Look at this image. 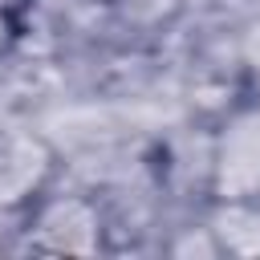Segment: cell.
<instances>
[{"label": "cell", "instance_id": "2", "mask_svg": "<svg viewBox=\"0 0 260 260\" xmlns=\"http://www.w3.org/2000/svg\"><path fill=\"white\" fill-rule=\"evenodd\" d=\"M41 236L53 248H89L93 244V215L85 203L69 199V203H53L41 215Z\"/></svg>", "mask_w": 260, "mask_h": 260}, {"label": "cell", "instance_id": "4", "mask_svg": "<svg viewBox=\"0 0 260 260\" xmlns=\"http://www.w3.org/2000/svg\"><path fill=\"white\" fill-rule=\"evenodd\" d=\"M244 57H248V65H252V73H256V81H260V24L248 32V41H244Z\"/></svg>", "mask_w": 260, "mask_h": 260}, {"label": "cell", "instance_id": "5", "mask_svg": "<svg viewBox=\"0 0 260 260\" xmlns=\"http://www.w3.org/2000/svg\"><path fill=\"white\" fill-rule=\"evenodd\" d=\"M219 244H211V240H195V236H187L183 244H179V252H215Z\"/></svg>", "mask_w": 260, "mask_h": 260}, {"label": "cell", "instance_id": "1", "mask_svg": "<svg viewBox=\"0 0 260 260\" xmlns=\"http://www.w3.org/2000/svg\"><path fill=\"white\" fill-rule=\"evenodd\" d=\"M215 171L223 199H244L260 187V114H244L228 126Z\"/></svg>", "mask_w": 260, "mask_h": 260}, {"label": "cell", "instance_id": "3", "mask_svg": "<svg viewBox=\"0 0 260 260\" xmlns=\"http://www.w3.org/2000/svg\"><path fill=\"white\" fill-rule=\"evenodd\" d=\"M211 232H215L219 244L232 248V252H244V256L260 252V211H252V207H244V203H236V199H228V207H219Z\"/></svg>", "mask_w": 260, "mask_h": 260}, {"label": "cell", "instance_id": "6", "mask_svg": "<svg viewBox=\"0 0 260 260\" xmlns=\"http://www.w3.org/2000/svg\"><path fill=\"white\" fill-rule=\"evenodd\" d=\"M4 32H8V28H4V20H0V49H4Z\"/></svg>", "mask_w": 260, "mask_h": 260}]
</instances>
